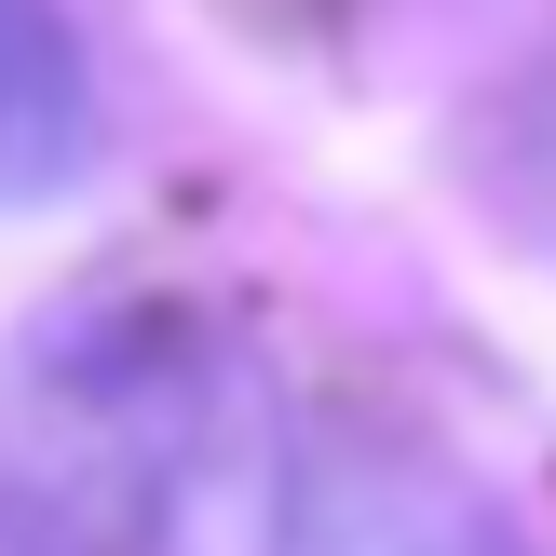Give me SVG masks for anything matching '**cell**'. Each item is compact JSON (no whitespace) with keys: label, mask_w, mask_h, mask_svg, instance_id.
<instances>
[{"label":"cell","mask_w":556,"mask_h":556,"mask_svg":"<svg viewBox=\"0 0 556 556\" xmlns=\"http://www.w3.org/2000/svg\"><path fill=\"white\" fill-rule=\"evenodd\" d=\"M0 556H68V543H54V530H41V516H27V503H14V489H0Z\"/></svg>","instance_id":"obj_4"},{"label":"cell","mask_w":556,"mask_h":556,"mask_svg":"<svg viewBox=\"0 0 556 556\" xmlns=\"http://www.w3.org/2000/svg\"><path fill=\"white\" fill-rule=\"evenodd\" d=\"M109 150V96L68 0H0V204H54Z\"/></svg>","instance_id":"obj_3"},{"label":"cell","mask_w":556,"mask_h":556,"mask_svg":"<svg viewBox=\"0 0 556 556\" xmlns=\"http://www.w3.org/2000/svg\"><path fill=\"white\" fill-rule=\"evenodd\" d=\"M0 489L68 556H271L286 448L258 353L177 286H96L0 353Z\"/></svg>","instance_id":"obj_1"},{"label":"cell","mask_w":556,"mask_h":556,"mask_svg":"<svg viewBox=\"0 0 556 556\" xmlns=\"http://www.w3.org/2000/svg\"><path fill=\"white\" fill-rule=\"evenodd\" d=\"M286 556H530V530L421 434L313 421L286 462Z\"/></svg>","instance_id":"obj_2"}]
</instances>
